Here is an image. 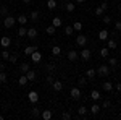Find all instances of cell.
I'll use <instances>...</instances> for the list:
<instances>
[{"label":"cell","mask_w":121,"mask_h":120,"mask_svg":"<svg viewBox=\"0 0 121 120\" xmlns=\"http://www.w3.org/2000/svg\"><path fill=\"white\" fill-rule=\"evenodd\" d=\"M86 114H87V107L81 106V107L78 109V115H81V117H82V115H86Z\"/></svg>","instance_id":"4dcf8cb0"},{"label":"cell","mask_w":121,"mask_h":120,"mask_svg":"<svg viewBox=\"0 0 121 120\" xmlns=\"http://www.w3.org/2000/svg\"><path fill=\"white\" fill-rule=\"evenodd\" d=\"M0 83H7V73L0 72Z\"/></svg>","instance_id":"8d00e7d4"},{"label":"cell","mask_w":121,"mask_h":120,"mask_svg":"<svg viewBox=\"0 0 121 120\" xmlns=\"http://www.w3.org/2000/svg\"><path fill=\"white\" fill-rule=\"evenodd\" d=\"M52 54H53V55H60V54H61V49L58 46H53L52 47Z\"/></svg>","instance_id":"1f68e13d"},{"label":"cell","mask_w":121,"mask_h":120,"mask_svg":"<svg viewBox=\"0 0 121 120\" xmlns=\"http://www.w3.org/2000/svg\"><path fill=\"white\" fill-rule=\"evenodd\" d=\"M61 119H65V120H69V119H71V114H69V112H63V115H61Z\"/></svg>","instance_id":"7bdbcfd3"},{"label":"cell","mask_w":121,"mask_h":120,"mask_svg":"<svg viewBox=\"0 0 121 120\" xmlns=\"http://www.w3.org/2000/svg\"><path fill=\"white\" fill-rule=\"evenodd\" d=\"M73 29H74V31H81V29H82V23H81V21H74Z\"/></svg>","instance_id":"f546056e"},{"label":"cell","mask_w":121,"mask_h":120,"mask_svg":"<svg viewBox=\"0 0 121 120\" xmlns=\"http://www.w3.org/2000/svg\"><path fill=\"white\" fill-rule=\"evenodd\" d=\"M29 18H31V19H39V11H37V10H34V11H31V15H29Z\"/></svg>","instance_id":"e575fe53"},{"label":"cell","mask_w":121,"mask_h":120,"mask_svg":"<svg viewBox=\"0 0 121 120\" xmlns=\"http://www.w3.org/2000/svg\"><path fill=\"white\" fill-rule=\"evenodd\" d=\"M116 63H118V60L115 57H108V65L110 67H116Z\"/></svg>","instance_id":"d6a6232c"},{"label":"cell","mask_w":121,"mask_h":120,"mask_svg":"<svg viewBox=\"0 0 121 120\" xmlns=\"http://www.w3.org/2000/svg\"><path fill=\"white\" fill-rule=\"evenodd\" d=\"M24 75L28 76L29 81H34V80H36V72H34V70H28V72H26Z\"/></svg>","instance_id":"9a60e30c"},{"label":"cell","mask_w":121,"mask_h":120,"mask_svg":"<svg viewBox=\"0 0 121 120\" xmlns=\"http://www.w3.org/2000/svg\"><path fill=\"white\" fill-rule=\"evenodd\" d=\"M103 23H105V24H110V23H112V16H103Z\"/></svg>","instance_id":"b9f144b4"},{"label":"cell","mask_w":121,"mask_h":120,"mask_svg":"<svg viewBox=\"0 0 121 120\" xmlns=\"http://www.w3.org/2000/svg\"><path fill=\"white\" fill-rule=\"evenodd\" d=\"M100 7H102V8L105 10V11H107V8H108V3H107V2H103V3L100 5Z\"/></svg>","instance_id":"7dc6e473"},{"label":"cell","mask_w":121,"mask_h":120,"mask_svg":"<svg viewBox=\"0 0 121 120\" xmlns=\"http://www.w3.org/2000/svg\"><path fill=\"white\" fill-rule=\"evenodd\" d=\"M28 83H29V80H28V76H26V75L19 76V80H18V84H19V86H26Z\"/></svg>","instance_id":"7c38bea8"},{"label":"cell","mask_w":121,"mask_h":120,"mask_svg":"<svg viewBox=\"0 0 121 120\" xmlns=\"http://www.w3.org/2000/svg\"><path fill=\"white\" fill-rule=\"evenodd\" d=\"M26 33H28V29L24 28V26H21V28L18 29V36L19 37H24V36H26Z\"/></svg>","instance_id":"f1b7e54d"},{"label":"cell","mask_w":121,"mask_h":120,"mask_svg":"<svg viewBox=\"0 0 121 120\" xmlns=\"http://www.w3.org/2000/svg\"><path fill=\"white\" fill-rule=\"evenodd\" d=\"M52 88H53V91L60 92L63 89V83H61V81H53V83H52Z\"/></svg>","instance_id":"9c48e42d"},{"label":"cell","mask_w":121,"mask_h":120,"mask_svg":"<svg viewBox=\"0 0 121 120\" xmlns=\"http://www.w3.org/2000/svg\"><path fill=\"white\" fill-rule=\"evenodd\" d=\"M3 70H5V65H3V63H0V72H3Z\"/></svg>","instance_id":"681fc988"},{"label":"cell","mask_w":121,"mask_h":120,"mask_svg":"<svg viewBox=\"0 0 121 120\" xmlns=\"http://www.w3.org/2000/svg\"><path fill=\"white\" fill-rule=\"evenodd\" d=\"M42 119H44V120H50V119H52V110H48V109L44 110V112H42Z\"/></svg>","instance_id":"ffe728a7"},{"label":"cell","mask_w":121,"mask_h":120,"mask_svg":"<svg viewBox=\"0 0 121 120\" xmlns=\"http://www.w3.org/2000/svg\"><path fill=\"white\" fill-rule=\"evenodd\" d=\"M86 42H87V37L84 36V34H79V36L76 37V44L78 46H86Z\"/></svg>","instance_id":"52a82bcc"},{"label":"cell","mask_w":121,"mask_h":120,"mask_svg":"<svg viewBox=\"0 0 121 120\" xmlns=\"http://www.w3.org/2000/svg\"><path fill=\"white\" fill-rule=\"evenodd\" d=\"M79 57H81L82 60H89V58H91V50H89V49H84L82 52L79 54Z\"/></svg>","instance_id":"30bf717a"},{"label":"cell","mask_w":121,"mask_h":120,"mask_svg":"<svg viewBox=\"0 0 121 120\" xmlns=\"http://www.w3.org/2000/svg\"><path fill=\"white\" fill-rule=\"evenodd\" d=\"M29 57H31V60H32L34 63H39V62H40V58H42V54H40L39 50H34Z\"/></svg>","instance_id":"3957f363"},{"label":"cell","mask_w":121,"mask_h":120,"mask_svg":"<svg viewBox=\"0 0 121 120\" xmlns=\"http://www.w3.org/2000/svg\"><path fill=\"white\" fill-rule=\"evenodd\" d=\"M0 120H3V115H2V114H0Z\"/></svg>","instance_id":"f5cc1de1"},{"label":"cell","mask_w":121,"mask_h":120,"mask_svg":"<svg viewBox=\"0 0 121 120\" xmlns=\"http://www.w3.org/2000/svg\"><path fill=\"white\" fill-rule=\"evenodd\" d=\"M74 8H76V5L73 3V2H68V3H66V11L71 13V11H74Z\"/></svg>","instance_id":"83f0119b"},{"label":"cell","mask_w":121,"mask_h":120,"mask_svg":"<svg viewBox=\"0 0 121 120\" xmlns=\"http://www.w3.org/2000/svg\"><path fill=\"white\" fill-rule=\"evenodd\" d=\"M16 60H18V55H16V54L10 55V58H8V62H11V63H16Z\"/></svg>","instance_id":"f35d334b"},{"label":"cell","mask_w":121,"mask_h":120,"mask_svg":"<svg viewBox=\"0 0 121 120\" xmlns=\"http://www.w3.org/2000/svg\"><path fill=\"white\" fill-rule=\"evenodd\" d=\"M91 97H92L94 101H99V99H100L102 96H100V92H99V91H95V89H94V91L91 92Z\"/></svg>","instance_id":"d4e9b609"},{"label":"cell","mask_w":121,"mask_h":120,"mask_svg":"<svg viewBox=\"0 0 121 120\" xmlns=\"http://www.w3.org/2000/svg\"><path fill=\"white\" fill-rule=\"evenodd\" d=\"M23 2H24V3H26V5H29V3H31V2H32V0H23Z\"/></svg>","instance_id":"f907efd6"},{"label":"cell","mask_w":121,"mask_h":120,"mask_svg":"<svg viewBox=\"0 0 121 120\" xmlns=\"http://www.w3.org/2000/svg\"><path fill=\"white\" fill-rule=\"evenodd\" d=\"M55 31H56V28L53 26V24H50V26L45 29V33H47V34H50V36H53V34H55Z\"/></svg>","instance_id":"484cf974"},{"label":"cell","mask_w":121,"mask_h":120,"mask_svg":"<svg viewBox=\"0 0 121 120\" xmlns=\"http://www.w3.org/2000/svg\"><path fill=\"white\" fill-rule=\"evenodd\" d=\"M95 75H97V72H95L94 68H89V70L86 72V76H87V78H91V80H92V78L95 76Z\"/></svg>","instance_id":"cb8c5ba5"},{"label":"cell","mask_w":121,"mask_h":120,"mask_svg":"<svg viewBox=\"0 0 121 120\" xmlns=\"http://www.w3.org/2000/svg\"><path fill=\"white\" fill-rule=\"evenodd\" d=\"M34 50H37V47L36 46H28L26 47V49H24V55H31V54H32V52H34Z\"/></svg>","instance_id":"4fadbf2b"},{"label":"cell","mask_w":121,"mask_h":120,"mask_svg":"<svg viewBox=\"0 0 121 120\" xmlns=\"http://www.w3.org/2000/svg\"><path fill=\"white\" fill-rule=\"evenodd\" d=\"M100 112V106L99 104H92L91 106V114H99Z\"/></svg>","instance_id":"603a6c76"},{"label":"cell","mask_w":121,"mask_h":120,"mask_svg":"<svg viewBox=\"0 0 121 120\" xmlns=\"http://www.w3.org/2000/svg\"><path fill=\"white\" fill-rule=\"evenodd\" d=\"M103 13H105V10H103L102 7H97V8H95V15H97V16H102Z\"/></svg>","instance_id":"d590c367"},{"label":"cell","mask_w":121,"mask_h":120,"mask_svg":"<svg viewBox=\"0 0 121 120\" xmlns=\"http://www.w3.org/2000/svg\"><path fill=\"white\" fill-rule=\"evenodd\" d=\"M7 13H8V10H7V7H0V15L7 16Z\"/></svg>","instance_id":"60d3db41"},{"label":"cell","mask_w":121,"mask_h":120,"mask_svg":"<svg viewBox=\"0 0 121 120\" xmlns=\"http://www.w3.org/2000/svg\"><path fill=\"white\" fill-rule=\"evenodd\" d=\"M95 72H97L99 76H107V75L110 73V67H108V65H100Z\"/></svg>","instance_id":"6da1fadb"},{"label":"cell","mask_w":121,"mask_h":120,"mask_svg":"<svg viewBox=\"0 0 121 120\" xmlns=\"http://www.w3.org/2000/svg\"><path fill=\"white\" fill-rule=\"evenodd\" d=\"M116 91L121 92V83H116Z\"/></svg>","instance_id":"c3c4849f"},{"label":"cell","mask_w":121,"mask_h":120,"mask_svg":"<svg viewBox=\"0 0 121 120\" xmlns=\"http://www.w3.org/2000/svg\"><path fill=\"white\" fill-rule=\"evenodd\" d=\"M107 44H108V49L110 50H113V49H116V41H113V39H107Z\"/></svg>","instance_id":"d6986e66"},{"label":"cell","mask_w":121,"mask_h":120,"mask_svg":"<svg viewBox=\"0 0 121 120\" xmlns=\"http://www.w3.org/2000/svg\"><path fill=\"white\" fill-rule=\"evenodd\" d=\"M102 84H103V91L110 92L113 89V83H110V81H105V83H102Z\"/></svg>","instance_id":"e0dca14e"},{"label":"cell","mask_w":121,"mask_h":120,"mask_svg":"<svg viewBox=\"0 0 121 120\" xmlns=\"http://www.w3.org/2000/svg\"><path fill=\"white\" fill-rule=\"evenodd\" d=\"M76 3H84V2H86V0H74Z\"/></svg>","instance_id":"816d5d0a"},{"label":"cell","mask_w":121,"mask_h":120,"mask_svg":"<svg viewBox=\"0 0 121 120\" xmlns=\"http://www.w3.org/2000/svg\"><path fill=\"white\" fill-rule=\"evenodd\" d=\"M28 70H31V68H29V63H26V62H24V63L19 65V72H21V73H26Z\"/></svg>","instance_id":"44dd1931"},{"label":"cell","mask_w":121,"mask_h":120,"mask_svg":"<svg viewBox=\"0 0 121 120\" xmlns=\"http://www.w3.org/2000/svg\"><path fill=\"white\" fill-rule=\"evenodd\" d=\"M15 23H16V18L10 16V15H7L5 19H3V26H5V28H13V26H15Z\"/></svg>","instance_id":"7a4b0ae2"},{"label":"cell","mask_w":121,"mask_h":120,"mask_svg":"<svg viewBox=\"0 0 121 120\" xmlns=\"http://www.w3.org/2000/svg\"><path fill=\"white\" fill-rule=\"evenodd\" d=\"M69 94H71L73 99H81V89H79V88H71Z\"/></svg>","instance_id":"5b68a950"},{"label":"cell","mask_w":121,"mask_h":120,"mask_svg":"<svg viewBox=\"0 0 121 120\" xmlns=\"http://www.w3.org/2000/svg\"><path fill=\"white\" fill-rule=\"evenodd\" d=\"M0 46L5 47V49H7V47H10V46H11V39H10L8 36H3L2 39H0Z\"/></svg>","instance_id":"277c9868"},{"label":"cell","mask_w":121,"mask_h":120,"mask_svg":"<svg viewBox=\"0 0 121 120\" xmlns=\"http://www.w3.org/2000/svg\"><path fill=\"white\" fill-rule=\"evenodd\" d=\"M26 36H28L29 39H36V37H37V29L36 28H29L28 33H26Z\"/></svg>","instance_id":"ba28073f"},{"label":"cell","mask_w":121,"mask_h":120,"mask_svg":"<svg viewBox=\"0 0 121 120\" xmlns=\"http://www.w3.org/2000/svg\"><path fill=\"white\" fill-rule=\"evenodd\" d=\"M0 57H2L3 60H8V58H10V54H8V50H3V52L0 54Z\"/></svg>","instance_id":"74e56055"},{"label":"cell","mask_w":121,"mask_h":120,"mask_svg":"<svg viewBox=\"0 0 121 120\" xmlns=\"http://www.w3.org/2000/svg\"><path fill=\"white\" fill-rule=\"evenodd\" d=\"M52 24H53L55 28H58V26H61V18H60V16H55V18L52 19Z\"/></svg>","instance_id":"7402d4cb"},{"label":"cell","mask_w":121,"mask_h":120,"mask_svg":"<svg viewBox=\"0 0 121 120\" xmlns=\"http://www.w3.org/2000/svg\"><path fill=\"white\" fill-rule=\"evenodd\" d=\"M47 8L48 10H55L56 8V0H47Z\"/></svg>","instance_id":"ac0fdd59"},{"label":"cell","mask_w":121,"mask_h":120,"mask_svg":"<svg viewBox=\"0 0 121 120\" xmlns=\"http://www.w3.org/2000/svg\"><path fill=\"white\" fill-rule=\"evenodd\" d=\"M103 107L108 109V107H110V101H103Z\"/></svg>","instance_id":"bcb514c9"},{"label":"cell","mask_w":121,"mask_h":120,"mask_svg":"<svg viewBox=\"0 0 121 120\" xmlns=\"http://www.w3.org/2000/svg\"><path fill=\"white\" fill-rule=\"evenodd\" d=\"M115 29H116V31H121V21H116V23H115Z\"/></svg>","instance_id":"f6af8a7d"},{"label":"cell","mask_w":121,"mask_h":120,"mask_svg":"<svg viewBox=\"0 0 121 120\" xmlns=\"http://www.w3.org/2000/svg\"><path fill=\"white\" fill-rule=\"evenodd\" d=\"M73 33H74V29H73V26H66V28H65V34H66V36H71Z\"/></svg>","instance_id":"836d02e7"},{"label":"cell","mask_w":121,"mask_h":120,"mask_svg":"<svg viewBox=\"0 0 121 120\" xmlns=\"http://www.w3.org/2000/svg\"><path fill=\"white\" fill-rule=\"evenodd\" d=\"M120 13H121V8H120Z\"/></svg>","instance_id":"db71d44e"},{"label":"cell","mask_w":121,"mask_h":120,"mask_svg":"<svg viewBox=\"0 0 121 120\" xmlns=\"http://www.w3.org/2000/svg\"><path fill=\"white\" fill-rule=\"evenodd\" d=\"M78 84H79V86H86V84H87L86 78H79V80H78Z\"/></svg>","instance_id":"ab89813d"},{"label":"cell","mask_w":121,"mask_h":120,"mask_svg":"<svg viewBox=\"0 0 121 120\" xmlns=\"http://www.w3.org/2000/svg\"><path fill=\"white\" fill-rule=\"evenodd\" d=\"M28 99L32 102V104H36V102H39V94H37L36 91H31V92L28 94Z\"/></svg>","instance_id":"8992f818"},{"label":"cell","mask_w":121,"mask_h":120,"mask_svg":"<svg viewBox=\"0 0 121 120\" xmlns=\"http://www.w3.org/2000/svg\"><path fill=\"white\" fill-rule=\"evenodd\" d=\"M100 55L102 57H108L110 55V49H108V47H102V49H100Z\"/></svg>","instance_id":"4316f807"},{"label":"cell","mask_w":121,"mask_h":120,"mask_svg":"<svg viewBox=\"0 0 121 120\" xmlns=\"http://www.w3.org/2000/svg\"><path fill=\"white\" fill-rule=\"evenodd\" d=\"M31 114H32V117H39V109H36V107H34V109L31 110Z\"/></svg>","instance_id":"ee69618b"},{"label":"cell","mask_w":121,"mask_h":120,"mask_svg":"<svg viewBox=\"0 0 121 120\" xmlns=\"http://www.w3.org/2000/svg\"><path fill=\"white\" fill-rule=\"evenodd\" d=\"M68 60H71V62H74V60H78V52H76V50H69V52H68Z\"/></svg>","instance_id":"8fae6325"},{"label":"cell","mask_w":121,"mask_h":120,"mask_svg":"<svg viewBox=\"0 0 121 120\" xmlns=\"http://www.w3.org/2000/svg\"><path fill=\"white\" fill-rule=\"evenodd\" d=\"M16 21H18L19 24H23V26H24V24L28 23V16H26V15H19L18 18H16Z\"/></svg>","instance_id":"2e32d148"},{"label":"cell","mask_w":121,"mask_h":120,"mask_svg":"<svg viewBox=\"0 0 121 120\" xmlns=\"http://www.w3.org/2000/svg\"><path fill=\"white\" fill-rule=\"evenodd\" d=\"M99 39H100V41H107V39H108V31H107V29H102V31L99 33Z\"/></svg>","instance_id":"5bb4252c"}]
</instances>
